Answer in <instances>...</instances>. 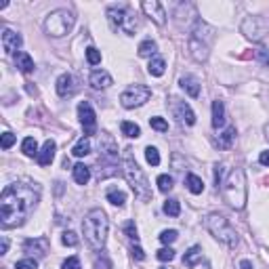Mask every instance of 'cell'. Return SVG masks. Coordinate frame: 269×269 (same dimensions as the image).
Here are the masks:
<instances>
[{"mask_svg":"<svg viewBox=\"0 0 269 269\" xmlns=\"http://www.w3.org/2000/svg\"><path fill=\"white\" fill-rule=\"evenodd\" d=\"M149 97H151V88L149 86L133 84L120 95V103H122V107H127V110H133V107H141L143 103H147Z\"/></svg>","mask_w":269,"mask_h":269,"instance_id":"9c48e42d","label":"cell"},{"mask_svg":"<svg viewBox=\"0 0 269 269\" xmlns=\"http://www.w3.org/2000/svg\"><path fill=\"white\" fill-rule=\"evenodd\" d=\"M71 175H74V181L78 185H86L88 179H91V168H88L86 164H82V162H78L74 168H71Z\"/></svg>","mask_w":269,"mask_h":269,"instance_id":"603a6c76","label":"cell"},{"mask_svg":"<svg viewBox=\"0 0 269 269\" xmlns=\"http://www.w3.org/2000/svg\"><path fill=\"white\" fill-rule=\"evenodd\" d=\"M86 61H88L91 66H99V64H101V53L97 51L95 47H88V49H86Z\"/></svg>","mask_w":269,"mask_h":269,"instance_id":"d590c367","label":"cell"},{"mask_svg":"<svg viewBox=\"0 0 269 269\" xmlns=\"http://www.w3.org/2000/svg\"><path fill=\"white\" fill-rule=\"evenodd\" d=\"M131 253H133V257L137 259V261H143V259H145V253H143V248H141V246H133V248H131Z\"/></svg>","mask_w":269,"mask_h":269,"instance_id":"7dc6e473","label":"cell"},{"mask_svg":"<svg viewBox=\"0 0 269 269\" xmlns=\"http://www.w3.org/2000/svg\"><path fill=\"white\" fill-rule=\"evenodd\" d=\"M107 202L114 204V206H124V202H127V194L120 192V190H110L107 192Z\"/></svg>","mask_w":269,"mask_h":269,"instance_id":"1f68e13d","label":"cell"},{"mask_svg":"<svg viewBox=\"0 0 269 269\" xmlns=\"http://www.w3.org/2000/svg\"><path fill=\"white\" fill-rule=\"evenodd\" d=\"M40 202V185L30 181H15L4 187L0 196V225L13 229L23 225Z\"/></svg>","mask_w":269,"mask_h":269,"instance_id":"6da1fadb","label":"cell"},{"mask_svg":"<svg viewBox=\"0 0 269 269\" xmlns=\"http://www.w3.org/2000/svg\"><path fill=\"white\" fill-rule=\"evenodd\" d=\"M185 185H187V190H190L192 194H196V196L204 192V181H202V179H200L198 175H192V173L187 175V179H185Z\"/></svg>","mask_w":269,"mask_h":269,"instance_id":"83f0119b","label":"cell"},{"mask_svg":"<svg viewBox=\"0 0 269 269\" xmlns=\"http://www.w3.org/2000/svg\"><path fill=\"white\" fill-rule=\"evenodd\" d=\"M200 261H202V248H200V246H192V248L183 255V265H185V267H196Z\"/></svg>","mask_w":269,"mask_h":269,"instance_id":"cb8c5ba5","label":"cell"},{"mask_svg":"<svg viewBox=\"0 0 269 269\" xmlns=\"http://www.w3.org/2000/svg\"><path fill=\"white\" fill-rule=\"evenodd\" d=\"M179 84H181V88H183V91L190 95V97H198V95H200V80L196 78V76H192V74L183 76L181 80H179Z\"/></svg>","mask_w":269,"mask_h":269,"instance_id":"ffe728a7","label":"cell"},{"mask_svg":"<svg viewBox=\"0 0 269 269\" xmlns=\"http://www.w3.org/2000/svg\"><path fill=\"white\" fill-rule=\"evenodd\" d=\"M88 84H91L93 88H97V91H103V88H110L114 84V80L105 69H95L93 74L88 76Z\"/></svg>","mask_w":269,"mask_h":269,"instance_id":"2e32d148","label":"cell"},{"mask_svg":"<svg viewBox=\"0 0 269 269\" xmlns=\"http://www.w3.org/2000/svg\"><path fill=\"white\" fill-rule=\"evenodd\" d=\"M124 234H127L131 240H134V242L139 240V236H137V227H134V223H133V221H129L127 225H124Z\"/></svg>","mask_w":269,"mask_h":269,"instance_id":"ee69618b","label":"cell"},{"mask_svg":"<svg viewBox=\"0 0 269 269\" xmlns=\"http://www.w3.org/2000/svg\"><path fill=\"white\" fill-rule=\"evenodd\" d=\"M156 51H158V44L151 40V38H147V40H143L141 44H139V49H137V53H139V57H151L154 59V55H156Z\"/></svg>","mask_w":269,"mask_h":269,"instance_id":"4316f807","label":"cell"},{"mask_svg":"<svg viewBox=\"0 0 269 269\" xmlns=\"http://www.w3.org/2000/svg\"><path fill=\"white\" fill-rule=\"evenodd\" d=\"M177 238H179V234L175 229H164L162 234H160V242H162V244H173Z\"/></svg>","mask_w":269,"mask_h":269,"instance_id":"f35d334b","label":"cell"},{"mask_svg":"<svg viewBox=\"0 0 269 269\" xmlns=\"http://www.w3.org/2000/svg\"><path fill=\"white\" fill-rule=\"evenodd\" d=\"M120 131H122L124 137H129V139H137V137H141V129H139V124L129 122V120L120 122Z\"/></svg>","mask_w":269,"mask_h":269,"instance_id":"f1b7e54d","label":"cell"},{"mask_svg":"<svg viewBox=\"0 0 269 269\" xmlns=\"http://www.w3.org/2000/svg\"><path fill=\"white\" fill-rule=\"evenodd\" d=\"M15 269H38V261L36 259H21L15 263Z\"/></svg>","mask_w":269,"mask_h":269,"instance_id":"ab89813d","label":"cell"},{"mask_svg":"<svg viewBox=\"0 0 269 269\" xmlns=\"http://www.w3.org/2000/svg\"><path fill=\"white\" fill-rule=\"evenodd\" d=\"M99 151H101V158L99 162H107V164H114V160L118 158V147H116L114 139L110 134H101L99 137Z\"/></svg>","mask_w":269,"mask_h":269,"instance_id":"7c38bea8","label":"cell"},{"mask_svg":"<svg viewBox=\"0 0 269 269\" xmlns=\"http://www.w3.org/2000/svg\"><path fill=\"white\" fill-rule=\"evenodd\" d=\"M265 137H267V139H269V122H267V124H265Z\"/></svg>","mask_w":269,"mask_h":269,"instance_id":"816d5d0a","label":"cell"},{"mask_svg":"<svg viewBox=\"0 0 269 269\" xmlns=\"http://www.w3.org/2000/svg\"><path fill=\"white\" fill-rule=\"evenodd\" d=\"M78 118H80V124H82L86 137H88V134H95V131H97V116H95L93 105L88 101H82L78 105Z\"/></svg>","mask_w":269,"mask_h":269,"instance_id":"30bf717a","label":"cell"},{"mask_svg":"<svg viewBox=\"0 0 269 269\" xmlns=\"http://www.w3.org/2000/svg\"><path fill=\"white\" fill-rule=\"evenodd\" d=\"M15 67L19 71H23V74H30V71H34V61L25 51H19L15 55Z\"/></svg>","mask_w":269,"mask_h":269,"instance_id":"44dd1931","label":"cell"},{"mask_svg":"<svg viewBox=\"0 0 269 269\" xmlns=\"http://www.w3.org/2000/svg\"><path fill=\"white\" fill-rule=\"evenodd\" d=\"M149 127L158 131V133H166L168 131V122L164 118H160V116H154V118H149Z\"/></svg>","mask_w":269,"mask_h":269,"instance_id":"e575fe53","label":"cell"},{"mask_svg":"<svg viewBox=\"0 0 269 269\" xmlns=\"http://www.w3.org/2000/svg\"><path fill=\"white\" fill-rule=\"evenodd\" d=\"M263 21L259 19V17H248V19H244V23H242V32L246 34V38L250 40H261L263 38V30L259 28Z\"/></svg>","mask_w":269,"mask_h":269,"instance_id":"9a60e30c","label":"cell"},{"mask_svg":"<svg viewBox=\"0 0 269 269\" xmlns=\"http://www.w3.org/2000/svg\"><path fill=\"white\" fill-rule=\"evenodd\" d=\"M95 269H112V261H110V259H107L105 255H101V257L95 261Z\"/></svg>","mask_w":269,"mask_h":269,"instance_id":"f6af8a7d","label":"cell"},{"mask_svg":"<svg viewBox=\"0 0 269 269\" xmlns=\"http://www.w3.org/2000/svg\"><path fill=\"white\" fill-rule=\"evenodd\" d=\"M74 21H76V17L71 15L67 8H57V11L49 13L47 19H44V32L53 36V38H61V36L71 32Z\"/></svg>","mask_w":269,"mask_h":269,"instance_id":"ba28073f","label":"cell"},{"mask_svg":"<svg viewBox=\"0 0 269 269\" xmlns=\"http://www.w3.org/2000/svg\"><path fill=\"white\" fill-rule=\"evenodd\" d=\"M23 248H25V253H34V250H36V255H38V257H44V255L49 253V242H47V238L25 240Z\"/></svg>","mask_w":269,"mask_h":269,"instance_id":"d6986e66","label":"cell"},{"mask_svg":"<svg viewBox=\"0 0 269 269\" xmlns=\"http://www.w3.org/2000/svg\"><path fill=\"white\" fill-rule=\"evenodd\" d=\"M21 44H23V40H21V36L17 32H13V30H4L2 32V49H4L6 55H17L19 49H21Z\"/></svg>","mask_w":269,"mask_h":269,"instance_id":"4fadbf2b","label":"cell"},{"mask_svg":"<svg viewBox=\"0 0 269 269\" xmlns=\"http://www.w3.org/2000/svg\"><path fill=\"white\" fill-rule=\"evenodd\" d=\"M122 166H124V177H127L129 185L133 187L134 196H137L139 200H151V185H149V181H147L145 173H143L141 166L137 164V160H134L131 147L124 149Z\"/></svg>","mask_w":269,"mask_h":269,"instance_id":"277c9868","label":"cell"},{"mask_svg":"<svg viewBox=\"0 0 269 269\" xmlns=\"http://www.w3.org/2000/svg\"><path fill=\"white\" fill-rule=\"evenodd\" d=\"M91 154V139L88 137H82L74 147H71V156H76V158H84Z\"/></svg>","mask_w":269,"mask_h":269,"instance_id":"484cf974","label":"cell"},{"mask_svg":"<svg viewBox=\"0 0 269 269\" xmlns=\"http://www.w3.org/2000/svg\"><path fill=\"white\" fill-rule=\"evenodd\" d=\"M223 173H225V164H217V166H214V185H217V190L223 185Z\"/></svg>","mask_w":269,"mask_h":269,"instance_id":"60d3db41","label":"cell"},{"mask_svg":"<svg viewBox=\"0 0 269 269\" xmlns=\"http://www.w3.org/2000/svg\"><path fill=\"white\" fill-rule=\"evenodd\" d=\"M57 95L59 97H71L76 93V84H74V76L71 74H61L57 78Z\"/></svg>","mask_w":269,"mask_h":269,"instance_id":"ac0fdd59","label":"cell"},{"mask_svg":"<svg viewBox=\"0 0 269 269\" xmlns=\"http://www.w3.org/2000/svg\"><path fill=\"white\" fill-rule=\"evenodd\" d=\"M61 269H82V265H80L78 257H69V259H66V261H64Z\"/></svg>","mask_w":269,"mask_h":269,"instance_id":"b9f144b4","label":"cell"},{"mask_svg":"<svg viewBox=\"0 0 269 269\" xmlns=\"http://www.w3.org/2000/svg\"><path fill=\"white\" fill-rule=\"evenodd\" d=\"M173 112H175V116L181 122H185V124H190V127H194L196 124V114L192 112V107L187 105L185 101H179V99H173Z\"/></svg>","mask_w":269,"mask_h":269,"instance_id":"5bb4252c","label":"cell"},{"mask_svg":"<svg viewBox=\"0 0 269 269\" xmlns=\"http://www.w3.org/2000/svg\"><path fill=\"white\" fill-rule=\"evenodd\" d=\"M15 143V134L13 133H2V149H8Z\"/></svg>","mask_w":269,"mask_h":269,"instance_id":"bcb514c9","label":"cell"},{"mask_svg":"<svg viewBox=\"0 0 269 269\" xmlns=\"http://www.w3.org/2000/svg\"><path fill=\"white\" fill-rule=\"evenodd\" d=\"M156 183H158V190L162 194H168L170 190H173V177L170 175H160Z\"/></svg>","mask_w":269,"mask_h":269,"instance_id":"d6a6232c","label":"cell"},{"mask_svg":"<svg viewBox=\"0 0 269 269\" xmlns=\"http://www.w3.org/2000/svg\"><path fill=\"white\" fill-rule=\"evenodd\" d=\"M221 194L223 200H225L231 208L242 210L246 206V198H248V187H246V175L242 168H234L229 170V175L223 179L221 185Z\"/></svg>","mask_w":269,"mask_h":269,"instance_id":"3957f363","label":"cell"},{"mask_svg":"<svg viewBox=\"0 0 269 269\" xmlns=\"http://www.w3.org/2000/svg\"><path fill=\"white\" fill-rule=\"evenodd\" d=\"M204 225H206V229H208L214 238L221 242V244H225L229 248H236L238 246V234H236V229L229 225V221L223 217V214L210 212L208 217L204 219Z\"/></svg>","mask_w":269,"mask_h":269,"instance_id":"8992f818","label":"cell"},{"mask_svg":"<svg viewBox=\"0 0 269 269\" xmlns=\"http://www.w3.org/2000/svg\"><path fill=\"white\" fill-rule=\"evenodd\" d=\"M214 38V28H210L208 23L204 21H196V25L192 28V34H190V55L198 61V64H204L206 59L210 55V42Z\"/></svg>","mask_w":269,"mask_h":269,"instance_id":"5b68a950","label":"cell"},{"mask_svg":"<svg viewBox=\"0 0 269 269\" xmlns=\"http://www.w3.org/2000/svg\"><path fill=\"white\" fill-rule=\"evenodd\" d=\"M61 242H64L66 246H78L80 238H78L76 231H64V238H61Z\"/></svg>","mask_w":269,"mask_h":269,"instance_id":"74e56055","label":"cell"},{"mask_svg":"<svg viewBox=\"0 0 269 269\" xmlns=\"http://www.w3.org/2000/svg\"><path fill=\"white\" fill-rule=\"evenodd\" d=\"M21 151L25 156H30V158L38 156V143H36V139L34 137H25L23 143H21Z\"/></svg>","mask_w":269,"mask_h":269,"instance_id":"4dcf8cb0","label":"cell"},{"mask_svg":"<svg viewBox=\"0 0 269 269\" xmlns=\"http://www.w3.org/2000/svg\"><path fill=\"white\" fill-rule=\"evenodd\" d=\"M6 250H8V240L2 236V240H0V255H6Z\"/></svg>","mask_w":269,"mask_h":269,"instance_id":"681fc988","label":"cell"},{"mask_svg":"<svg viewBox=\"0 0 269 269\" xmlns=\"http://www.w3.org/2000/svg\"><path fill=\"white\" fill-rule=\"evenodd\" d=\"M158 259H160V261H173V259H175V250L173 248H160L158 250Z\"/></svg>","mask_w":269,"mask_h":269,"instance_id":"7bdbcfd3","label":"cell"},{"mask_svg":"<svg viewBox=\"0 0 269 269\" xmlns=\"http://www.w3.org/2000/svg\"><path fill=\"white\" fill-rule=\"evenodd\" d=\"M141 8L156 25H164L166 23V13H164L162 2H158V0H143Z\"/></svg>","mask_w":269,"mask_h":269,"instance_id":"8fae6325","label":"cell"},{"mask_svg":"<svg viewBox=\"0 0 269 269\" xmlns=\"http://www.w3.org/2000/svg\"><path fill=\"white\" fill-rule=\"evenodd\" d=\"M107 19H110L114 30H124L129 36H133L139 30V19L127 4H114L107 8Z\"/></svg>","mask_w":269,"mask_h":269,"instance_id":"52a82bcc","label":"cell"},{"mask_svg":"<svg viewBox=\"0 0 269 269\" xmlns=\"http://www.w3.org/2000/svg\"><path fill=\"white\" fill-rule=\"evenodd\" d=\"M55 151H57V143L53 139H47V141H44V145H42V149L38 151V156H36L38 164L40 166H49L53 160H55Z\"/></svg>","mask_w":269,"mask_h":269,"instance_id":"e0dca14e","label":"cell"},{"mask_svg":"<svg viewBox=\"0 0 269 269\" xmlns=\"http://www.w3.org/2000/svg\"><path fill=\"white\" fill-rule=\"evenodd\" d=\"M145 160L151 164V166H158L160 164V154H158V149L156 147H145Z\"/></svg>","mask_w":269,"mask_h":269,"instance_id":"8d00e7d4","label":"cell"},{"mask_svg":"<svg viewBox=\"0 0 269 269\" xmlns=\"http://www.w3.org/2000/svg\"><path fill=\"white\" fill-rule=\"evenodd\" d=\"M240 269H253V263H250V261H242V263H240Z\"/></svg>","mask_w":269,"mask_h":269,"instance_id":"f907efd6","label":"cell"},{"mask_svg":"<svg viewBox=\"0 0 269 269\" xmlns=\"http://www.w3.org/2000/svg\"><path fill=\"white\" fill-rule=\"evenodd\" d=\"M234 139H236V127H227V129L217 137V145H219L221 149H229L231 143H234Z\"/></svg>","mask_w":269,"mask_h":269,"instance_id":"d4e9b609","label":"cell"},{"mask_svg":"<svg viewBox=\"0 0 269 269\" xmlns=\"http://www.w3.org/2000/svg\"><path fill=\"white\" fill-rule=\"evenodd\" d=\"M164 212L168 217H179V212H181V204L179 200H166L164 202Z\"/></svg>","mask_w":269,"mask_h":269,"instance_id":"836d02e7","label":"cell"},{"mask_svg":"<svg viewBox=\"0 0 269 269\" xmlns=\"http://www.w3.org/2000/svg\"><path fill=\"white\" fill-rule=\"evenodd\" d=\"M107 229H110V221H107L105 212L101 208H93L84 214L82 234H84L86 244L93 250H103L105 240H107Z\"/></svg>","mask_w":269,"mask_h":269,"instance_id":"7a4b0ae2","label":"cell"},{"mask_svg":"<svg viewBox=\"0 0 269 269\" xmlns=\"http://www.w3.org/2000/svg\"><path fill=\"white\" fill-rule=\"evenodd\" d=\"M164 69H166V64H164V59L162 57H154L149 61V66H147V71L151 76H156V78H160L164 74Z\"/></svg>","mask_w":269,"mask_h":269,"instance_id":"f546056e","label":"cell"},{"mask_svg":"<svg viewBox=\"0 0 269 269\" xmlns=\"http://www.w3.org/2000/svg\"><path fill=\"white\" fill-rule=\"evenodd\" d=\"M225 124V105L223 101H212V127L214 129H221Z\"/></svg>","mask_w":269,"mask_h":269,"instance_id":"7402d4cb","label":"cell"},{"mask_svg":"<svg viewBox=\"0 0 269 269\" xmlns=\"http://www.w3.org/2000/svg\"><path fill=\"white\" fill-rule=\"evenodd\" d=\"M259 162L263 166H269V149L267 151H261V156H259Z\"/></svg>","mask_w":269,"mask_h":269,"instance_id":"c3c4849f","label":"cell"}]
</instances>
